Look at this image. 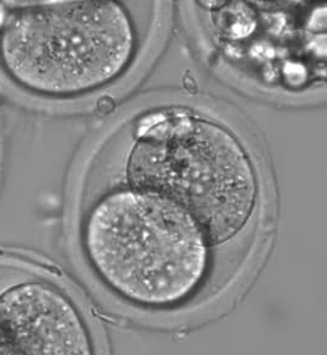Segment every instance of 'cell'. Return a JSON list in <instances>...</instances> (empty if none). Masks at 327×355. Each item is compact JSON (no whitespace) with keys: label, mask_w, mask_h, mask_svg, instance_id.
<instances>
[{"label":"cell","mask_w":327,"mask_h":355,"mask_svg":"<svg viewBox=\"0 0 327 355\" xmlns=\"http://www.w3.org/2000/svg\"><path fill=\"white\" fill-rule=\"evenodd\" d=\"M81 244L109 292L152 311L198 295L212 261V245L192 214L162 195L130 187L104 195L89 209Z\"/></svg>","instance_id":"cell-1"},{"label":"cell","mask_w":327,"mask_h":355,"mask_svg":"<svg viewBox=\"0 0 327 355\" xmlns=\"http://www.w3.org/2000/svg\"><path fill=\"white\" fill-rule=\"evenodd\" d=\"M130 188L174 201L203 227L212 248L244 232L258 205L249 153L228 128L187 110L146 115L126 158Z\"/></svg>","instance_id":"cell-2"},{"label":"cell","mask_w":327,"mask_h":355,"mask_svg":"<svg viewBox=\"0 0 327 355\" xmlns=\"http://www.w3.org/2000/svg\"><path fill=\"white\" fill-rule=\"evenodd\" d=\"M139 49L134 22L117 1L3 6L0 67L12 83L46 97H74L112 84Z\"/></svg>","instance_id":"cell-3"},{"label":"cell","mask_w":327,"mask_h":355,"mask_svg":"<svg viewBox=\"0 0 327 355\" xmlns=\"http://www.w3.org/2000/svg\"><path fill=\"white\" fill-rule=\"evenodd\" d=\"M0 355H27L6 289L0 286Z\"/></svg>","instance_id":"cell-4"}]
</instances>
